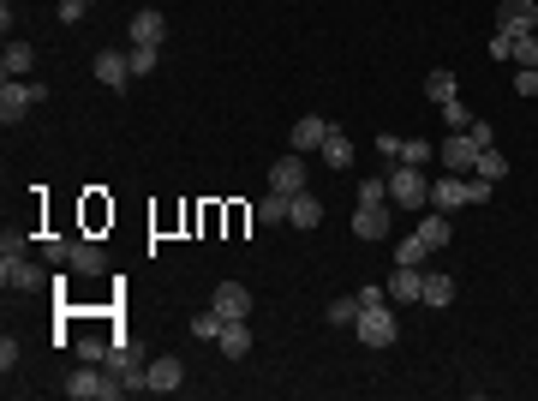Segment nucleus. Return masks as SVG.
Returning a JSON list of instances; mask_svg holds the SVG:
<instances>
[{"mask_svg":"<svg viewBox=\"0 0 538 401\" xmlns=\"http://www.w3.org/2000/svg\"><path fill=\"white\" fill-rule=\"evenodd\" d=\"M509 61L538 66V30H520V37H509Z\"/></svg>","mask_w":538,"mask_h":401,"instance_id":"nucleus-26","label":"nucleus"},{"mask_svg":"<svg viewBox=\"0 0 538 401\" xmlns=\"http://www.w3.org/2000/svg\"><path fill=\"white\" fill-rule=\"evenodd\" d=\"M179 383H186V360H179V354H156V360H150V389H156V396H174Z\"/></svg>","mask_w":538,"mask_h":401,"instance_id":"nucleus-11","label":"nucleus"},{"mask_svg":"<svg viewBox=\"0 0 538 401\" xmlns=\"http://www.w3.org/2000/svg\"><path fill=\"white\" fill-rule=\"evenodd\" d=\"M353 336L365 341V347H395L401 323H395V312H389V300H383V305H365V312L353 318Z\"/></svg>","mask_w":538,"mask_h":401,"instance_id":"nucleus-3","label":"nucleus"},{"mask_svg":"<svg viewBox=\"0 0 538 401\" xmlns=\"http://www.w3.org/2000/svg\"><path fill=\"white\" fill-rule=\"evenodd\" d=\"M377 156H383V162L401 156V138H395V132H383V138H377Z\"/></svg>","mask_w":538,"mask_h":401,"instance_id":"nucleus-41","label":"nucleus"},{"mask_svg":"<svg viewBox=\"0 0 538 401\" xmlns=\"http://www.w3.org/2000/svg\"><path fill=\"white\" fill-rule=\"evenodd\" d=\"M287 204H294L287 192H269V198H258V221H263V228H276V221H287Z\"/></svg>","mask_w":538,"mask_h":401,"instance_id":"nucleus-27","label":"nucleus"},{"mask_svg":"<svg viewBox=\"0 0 538 401\" xmlns=\"http://www.w3.org/2000/svg\"><path fill=\"white\" fill-rule=\"evenodd\" d=\"M389 294H395V305L425 300V263H395V281H389Z\"/></svg>","mask_w":538,"mask_h":401,"instance_id":"nucleus-12","label":"nucleus"},{"mask_svg":"<svg viewBox=\"0 0 538 401\" xmlns=\"http://www.w3.org/2000/svg\"><path fill=\"white\" fill-rule=\"evenodd\" d=\"M353 318H359V294H347V300H329V323H335V330H353Z\"/></svg>","mask_w":538,"mask_h":401,"instance_id":"nucleus-28","label":"nucleus"},{"mask_svg":"<svg viewBox=\"0 0 538 401\" xmlns=\"http://www.w3.org/2000/svg\"><path fill=\"white\" fill-rule=\"evenodd\" d=\"M418 246H425V252H443V246H449V216H443V210H431V216L418 221Z\"/></svg>","mask_w":538,"mask_h":401,"instance_id":"nucleus-21","label":"nucleus"},{"mask_svg":"<svg viewBox=\"0 0 538 401\" xmlns=\"http://www.w3.org/2000/svg\"><path fill=\"white\" fill-rule=\"evenodd\" d=\"M269 192H287V198L305 192V156H299V150H287V156L269 162Z\"/></svg>","mask_w":538,"mask_h":401,"instance_id":"nucleus-8","label":"nucleus"},{"mask_svg":"<svg viewBox=\"0 0 538 401\" xmlns=\"http://www.w3.org/2000/svg\"><path fill=\"white\" fill-rule=\"evenodd\" d=\"M497 30H509V37L538 30V0H502L497 6Z\"/></svg>","mask_w":538,"mask_h":401,"instance_id":"nucleus-10","label":"nucleus"},{"mask_svg":"<svg viewBox=\"0 0 538 401\" xmlns=\"http://www.w3.org/2000/svg\"><path fill=\"white\" fill-rule=\"evenodd\" d=\"M0 72H6V79H30V72H37V48H30V42H6V48H0Z\"/></svg>","mask_w":538,"mask_h":401,"instance_id":"nucleus-16","label":"nucleus"},{"mask_svg":"<svg viewBox=\"0 0 538 401\" xmlns=\"http://www.w3.org/2000/svg\"><path fill=\"white\" fill-rule=\"evenodd\" d=\"M425 305H431V312L455 305V276H443V270H425Z\"/></svg>","mask_w":538,"mask_h":401,"instance_id":"nucleus-18","label":"nucleus"},{"mask_svg":"<svg viewBox=\"0 0 538 401\" xmlns=\"http://www.w3.org/2000/svg\"><path fill=\"white\" fill-rule=\"evenodd\" d=\"M42 258L48 263H72V240H42Z\"/></svg>","mask_w":538,"mask_h":401,"instance_id":"nucleus-35","label":"nucleus"},{"mask_svg":"<svg viewBox=\"0 0 538 401\" xmlns=\"http://www.w3.org/2000/svg\"><path fill=\"white\" fill-rule=\"evenodd\" d=\"M389 198H395L401 210H425V204H431L425 168H413V162H389Z\"/></svg>","mask_w":538,"mask_h":401,"instance_id":"nucleus-2","label":"nucleus"},{"mask_svg":"<svg viewBox=\"0 0 538 401\" xmlns=\"http://www.w3.org/2000/svg\"><path fill=\"white\" fill-rule=\"evenodd\" d=\"M389 300V288H359V312H365V305H383Z\"/></svg>","mask_w":538,"mask_h":401,"instance_id":"nucleus-42","label":"nucleus"},{"mask_svg":"<svg viewBox=\"0 0 538 401\" xmlns=\"http://www.w3.org/2000/svg\"><path fill=\"white\" fill-rule=\"evenodd\" d=\"M437 156H443V168H449V174H473V162H478L473 132H449V138L437 144Z\"/></svg>","mask_w":538,"mask_h":401,"instance_id":"nucleus-5","label":"nucleus"},{"mask_svg":"<svg viewBox=\"0 0 538 401\" xmlns=\"http://www.w3.org/2000/svg\"><path fill=\"white\" fill-rule=\"evenodd\" d=\"M353 234L359 240H383V234H389V204H359L353 210Z\"/></svg>","mask_w":538,"mask_h":401,"instance_id":"nucleus-14","label":"nucleus"},{"mask_svg":"<svg viewBox=\"0 0 538 401\" xmlns=\"http://www.w3.org/2000/svg\"><path fill=\"white\" fill-rule=\"evenodd\" d=\"M161 48H132V79H144V72H156Z\"/></svg>","mask_w":538,"mask_h":401,"instance_id":"nucleus-32","label":"nucleus"},{"mask_svg":"<svg viewBox=\"0 0 538 401\" xmlns=\"http://www.w3.org/2000/svg\"><path fill=\"white\" fill-rule=\"evenodd\" d=\"M467 132H473V144H478V150H491V144H497V132H491V121H473V126H467Z\"/></svg>","mask_w":538,"mask_h":401,"instance_id":"nucleus-38","label":"nucleus"},{"mask_svg":"<svg viewBox=\"0 0 538 401\" xmlns=\"http://www.w3.org/2000/svg\"><path fill=\"white\" fill-rule=\"evenodd\" d=\"M24 246H30L24 234H6V240H0V258H24Z\"/></svg>","mask_w":538,"mask_h":401,"instance_id":"nucleus-39","label":"nucleus"},{"mask_svg":"<svg viewBox=\"0 0 538 401\" xmlns=\"http://www.w3.org/2000/svg\"><path fill=\"white\" fill-rule=\"evenodd\" d=\"M318 156L329 162V168H347V162H353V144H347V132H341V126L329 132V138H323V150H318Z\"/></svg>","mask_w":538,"mask_h":401,"instance_id":"nucleus-23","label":"nucleus"},{"mask_svg":"<svg viewBox=\"0 0 538 401\" xmlns=\"http://www.w3.org/2000/svg\"><path fill=\"white\" fill-rule=\"evenodd\" d=\"M66 396H72V401H114V396H126V383H120L108 365H90V360H84L79 372L66 378Z\"/></svg>","mask_w":538,"mask_h":401,"instance_id":"nucleus-1","label":"nucleus"},{"mask_svg":"<svg viewBox=\"0 0 538 401\" xmlns=\"http://www.w3.org/2000/svg\"><path fill=\"white\" fill-rule=\"evenodd\" d=\"M79 360L102 365V360H108V341H102V336H84V341H79Z\"/></svg>","mask_w":538,"mask_h":401,"instance_id":"nucleus-33","label":"nucleus"},{"mask_svg":"<svg viewBox=\"0 0 538 401\" xmlns=\"http://www.w3.org/2000/svg\"><path fill=\"white\" fill-rule=\"evenodd\" d=\"M395 162H413V168H431L437 162V144L431 138H401V156Z\"/></svg>","mask_w":538,"mask_h":401,"instance_id":"nucleus-24","label":"nucleus"},{"mask_svg":"<svg viewBox=\"0 0 538 401\" xmlns=\"http://www.w3.org/2000/svg\"><path fill=\"white\" fill-rule=\"evenodd\" d=\"M425 96L437 102V108H443V102H455V72H449V66H437V72L425 79Z\"/></svg>","mask_w":538,"mask_h":401,"instance_id":"nucleus-25","label":"nucleus"},{"mask_svg":"<svg viewBox=\"0 0 538 401\" xmlns=\"http://www.w3.org/2000/svg\"><path fill=\"white\" fill-rule=\"evenodd\" d=\"M72 270H79V276H102V270H108L102 246L96 240H72Z\"/></svg>","mask_w":538,"mask_h":401,"instance_id":"nucleus-19","label":"nucleus"},{"mask_svg":"<svg viewBox=\"0 0 538 401\" xmlns=\"http://www.w3.org/2000/svg\"><path fill=\"white\" fill-rule=\"evenodd\" d=\"M443 121H449V132H467V126H473V114H467V102H443Z\"/></svg>","mask_w":538,"mask_h":401,"instance_id":"nucleus-31","label":"nucleus"},{"mask_svg":"<svg viewBox=\"0 0 538 401\" xmlns=\"http://www.w3.org/2000/svg\"><path fill=\"white\" fill-rule=\"evenodd\" d=\"M359 204H389V174H371V180H359Z\"/></svg>","mask_w":538,"mask_h":401,"instance_id":"nucleus-30","label":"nucleus"},{"mask_svg":"<svg viewBox=\"0 0 538 401\" xmlns=\"http://www.w3.org/2000/svg\"><path fill=\"white\" fill-rule=\"evenodd\" d=\"M287 221H294V228H318V221H323V204L311 198V192H294V204H287Z\"/></svg>","mask_w":538,"mask_h":401,"instance_id":"nucleus-22","label":"nucleus"},{"mask_svg":"<svg viewBox=\"0 0 538 401\" xmlns=\"http://www.w3.org/2000/svg\"><path fill=\"white\" fill-rule=\"evenodd\" d=\"M425 258H431V252L418 246V234H413V240H401V246H395V263H425Z\"/></svg>","mask_w":538,"mask_h":401,"instance_id":"nucleus-34","label":"nucleus"},{"mask_svg":"<svg viewBox=\"0 0 538 401\" xmlns=\"http://www.w3.org/2000/svg\"><path fill=\"white\" fill-rule=\"evenodd\" d=\"M108 372H114L120 383H126V396H132V389H150V360H144L138 347H132V341H120V347H108Z\"/></svg>","mask_w":538,"mask_h":401,"instance_id":"nucleus-4","label":"nucleus"},{"mask_svg":"<svg viewBox=\"0 0 538 401\" xmlns=\"http://www.w3.org/2000/svg\"><path fill=\"white\" fill-rule=\"evenodd\" d=\"M90 13V0H60V24H79Z\"/></svg>","mask_w":538,"mask_h":401,"instance_id":"nucleus-37","label":"nucleus"},{"mask_svg":"<svg viewBox=\"0 0 538 401\" xmlns=\"http://www.w3.org/2000/svg\"><path fill=\"white\" fill-rule=\"evenodd\" d=\"M90 72H96L108 90H126V84H132V54H120V48H102L96 61H90Z\"/></svg>","mask_w":538,"mask_h":401,"instance_id":"nucleus-9","label":"nucleus"},{"mask_svg":"<svg viewBox=\"0 0 538 401\" xmlns=\"http://www.w3.org/2000/svg\"><path fill=\"white\" fill-rule=\"evenodd\" d=\"M126 37H132V48H161L168 42V19H161L156 6H144V13H132Z\"/></svg>","mask_w":538,"mask_h":401,"instance_id":"nucleus-7","label":"nucleus"},{"mask_svg":"<svg viewBox=\"0 0 538 401\" xmlns=\"http://www.w3.org/2000/svg\"><path fill=\"white\" fill-rule=\"evenodd\" d=\"M221 323H228V318H221L216 305H210V312H198V318H192V336H198V341H216V336H221Z\"/></svg>","mask_w":538,"mask_h":401,"instance_id":"nucleus-29","label":"nucleus"},{"mask_svg":"<svg viewBox=\"0 0 538 401\" xmlns=\"http://www.w3.org/2000/svg\"><path fill=\"white\" fill-rule=\"evenodd\" d=\"M12 365H19V341L6 336V341H0V372H12Z\"/></svg>","mask_w":538,"mask_h":401,"instance_id":"nucleus-40","label":"nucleus"},{"mask_svg":"<svg viewBox=\"0 0 538 401\" xmlns=\"http://www.w3.org/2000/svg\"><path fill=\"white\" fill-rule=\"evenodd\" d=\"M42 263H30V258H0V288H12V294H37L42 288Z\"/></svg>","mask_w":538,"mask_h":401,"instance_id":"nucleus-6","label":"nucleus"},{"mask_svg":"<svg viewBox=\"0 0 538 401\" xmlns=\"http://www.w3.org/2000/svg\"><path fill=\"white\" fill-rule=\"evenodd\" d=\"M515 90H520V96H538V66H520V72H515Z\"/></svg>","mask_w":538,"mask_h":401,"instance_id":"nucleus-36","label":"nucleus"},{"mask_svg":"<svg viewBox=\"0 0 538 401\" xmlns=\"http://www.w3.org/2000/svg\"><path fill=\"white\" fill-rule=\"evenodd\" d=\"M473 174H478V180H491V186H502V180H509V156H502L497 144H491V150H478Z\"/></svg>","mask_w":538,"mask_h":401,"instance_id":"nucleus-20","label":"nucleus"},{"mask_svg":"<svg viewBox=\"0 0 538 401\" xmlns=\"http://www.w3.org/2000/svg\"><path fill=\"white\" fill-rule=\"evenodd\" d=\"M335 126L323 121V114H299V126H294V150L305 156V150H323V138H329Z\"/></svg>","mask_w":538,"mask_h":401,"instance_id":"nucleus-17","label":"nucleus"},{"mask_svg":"<svg viewBox=\"0 0 538 401\" xmlns=\"http://www.w3.org/2000/svg\"><path fill=\"white\" fill-rule=\"evenodd\" d=\"M216 347L228 354V360H245V354H252V318H234V323H221Z\"/></svg>","mask_w":538,"mask_h":401,"instance_id":"nucleus-15","label":"nucleus"},{"mask_svg":"<svg viewBox=\"0 0 538 401\" xmlns=\"http://www.w3.org/2000/svg\"><path fill=\"white\" fill-rule=\"evenodd\" d=\"M221 312V318L234 323V318H252V288H239V281H221L216 288V300H210Z\"/></svg>","mask_w":538,"mask_h":401,"instance_id":"nucleus-13","label":"nucleus"}]
</instances>
